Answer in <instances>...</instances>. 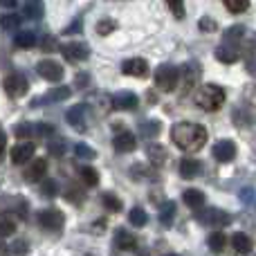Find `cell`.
<instances>
[{"instance_id":"6da1fadb","label":"cell","mask_w":256,"mask_h":256,"mask_svg":"<svg viewBox=\"0 0 256 256\" xmlns=\"http://www.w3.org/2000/svg\"><path fill=\"white\" fill-rule=\"evenodd\" d=\"M171 142L180 150H200L207 144V128L196 122H180L171 128Z\"/></svg>"},{"instance_id":"7a4b0ae2","label":"cell","mask_w":256,"mask_h":256,"mask_svg":"<svg viewBox=\"0 0 256 256\" xmlns=\"http://www.w3.org/2000/svg\"><path fill=\"white\" fill-rule=\"evenodd\" d=\"M194 102L198 104L202 110L214 112V110H218V108L225 104V90H222L220 86H216V84H204V86H200L198 88Z\"/></svg>"},{"instance_id":"3957f363","label":"cell","mask_w":256,"mask_h":256,"mask_svg":"<svg viewBox=\"0 0 256 256\" xmlns=\"http://www.w3.org/2000/svg\"><path fill=\"white\" fill-rule=\"evenodd\" d=\"M178 84H180V70H178L176 66L164 63V66H160L158 70H155V86H158L160 90L173 92V90L178 88Z\"/></svg>"},{"instance_id":"277c9868","label":"cell","mask_w":256,"mask_h":256,"mask_svg":"<svg viewBox=\"0 0 256 256\" xmlns=\"http://www.w3.org/2000/svg\"><path fill=\"white\" fill-rule=\"evenodd\" d=\"M196 220L202 222V225H209V227H225L232 222V216L222 209H216V207H209V209H196Z\"/></svg>"},{"instance_id":"5b68a950","label":"cell","mask_w":256,"mask_h":256,"mask_svg":"<svg viewBox=\"0 0 256 256\" xmlns=\"http://www.w3.org/2000/svg\"><path fill=\"white\" fill-rule=\"evenodd\" d=\"M2 86H4V92L14 99L25 97V92L30 90V81H27L25 74H20V72H12V74H7L4 81H2Z\"/></svg>"},{"instance_id":"8992f818","label":"cell","mask_w":256,"mask_h":256,"mask_svg":"<svg viewBox=\"0 0 256 256\" xmlns=\"http://www.w3.org/2000/svg\"><path fill=\"white\" fill-rule=\"evenodd\" d=\"M61 54L66 61L70 63H79V61H86V58L90 56V48L88 43H84V40H72V43H66L61 45Z\"/></svg>"},{"instance_id":"52a82bcc","label":"cell","mask_w":256,"mask_h":256,"mask_svg":"<svg viewBox=\"0 0 256 256\" xmlns=\"http://www.w3.org/2000/svg\"><path fill=\"white\" fill-rule=\"evenodd\" d=\"M63 222H66V218H63V214L58 209H43L38 214V225L45 232H61Z\"/></svg>"},{"instance_id":"ba28073f","label":"cell","mask_w":256,"mask_h":256,"mask_svg":"<svg viewBox=\"0 0 256 256\" xmlns=\"http://www.w3.org/2000/svg\"><path fill=\"white\" fill-rule=\"evenodd\" d=\"M36 72H38L45 81H50V84H58V81L63 79V66L58 61H52V58L40 61L38 66H36Z\"/></svg>"},{"instance_id":"9c48e42d","label":"cell","mask_w":256,"mask_h":256,"mask_svg":"<svg viewBox=\"0 0 256 256\" xmlns=\"http://www.w3.org/2000/svg\"><path fill=\"white\" fill-rule=\"evenodd\" d=\"M88 106L86 104H76L66 112V122L76 130H86L88 128Z\"/></svg>"},{"instance_id":"30bf717a","label":"cell","mask_w":256,"mask_h":256,"mask_svg":"<svg viewBox=\"0 0 256 256\" xmlns=\"http://www.w3.org/2000/svg\"><path fill=\"white\" fill-rule=\"evenodd\" d=\"M214 158L218 160V162L227 164L232 162V160L236 158V144L232 140H220L214 144Z\"/></svg>"},{"instance_id":"8fae6325","label":"cell","mask_w":256,"mask_h":256,"mask_svg":"<svg viewBox=\"0 0 256 256\" xmlns=\"http://www.w3.org/2000/svg\"><path fill=\"white\" fill-rule=\"evenodd\" d=\"M112 106H115L117 110H135V108L140 106V99H137V94L130 92V90H122V92H117L115 97H112Z\"/></svg>"},{"instance_id":"7c38bea8","label":"cell","mask_w":256,"mask_h":256,"mask_svg":"<svg viewBox=\"0 0 256 256\" xmlns=\"http://www.w3.org/2000/svg\"><path fill=\"white\" fill-rule=\"evenodd\" d=\"M122 72H124L126 76H146L148 74V63L144 61V58H126L124 63H122Z\"/></svg>"},{"instance_id":"4fadbf2b","label":"cell","mask_w":256,"mask_h":256,"mask_svg":"<svg viewBox=\"0 0 256 256\" xmlns=\"http://www.w3.org/2000/svg\"><path fill=\"white\" fill-rule=\"evenodd\" d=\"M112 146H115L117 153H132V150H135V146H137V140H135V135H132V132L122 130V132H117V135H115Z\"/></svg>"},{"instance_id":"5bb4252c","label":"cell","mask_w":256,"mask_h":256,"mask_svg":"<svg viewBox=\"0 0 256 256\" xmlns=\"http://www.w3.org/2000/svg\"><path fill=\"white\" fill-rule=\"evenodd\" d=\"M34 144L32 142H22V144H16L12 148V162L14 164H25L34 158Z\"/></svg>"},{"instance_id":"9a60e30c","label":"cell","mask_w":256,"mask_h":256,"mask_svg":"<svg viewBox=\"0 0 256 256\" xmlns=\"http://www.w3.org/2000/svg\"><path fill=\"white\" fill-rule=\"evenodd\" d=\"M72 90L68 88V86H61V88H54L50 90L48 94H43L40 99H36V102H32V106H43V104H56V102H63V99L70 97Z\"/></svg>"},{"instance_id":"2e32d148","label":"cell","mask_w":256,"mask_h":256,"mask_svg":"<svg viewBox=\"0 0 256 256\" xmlns=\"http://www.w3.org/2000/svg\"><path fill=\"white\" fill-rule=\"evenodd\" d=\"M112 245H115V250H122V252H126V250H135V248H137V238L130 234V232H126V230H117V232H115V240H112Z\"/></svg>"},{"instance_id":"e0dca14e","label":"cell","mask_w":256,"mask_h":256,"mask_svg":"<svg viewBox=\"0 0 256 256\" xmlns=\"http://www.w3.org/2000/svg\"><path fill=\"white\" fill-rule=\"evenodd\" d=\"M200 171H202V164H200L198 160L184 158V160L180 162V176L184 178V180H194V178H198Z\"/></svg>"},{"instance_id":"ac0fdd59","label":"cell","mask_w":256,"mask_h":256,"mask_svg":"<svg viewBox=\"0 0 256 256\" xmlns=\"http://www.w3.org/2000/svg\"><path fill=\"white\" fill-rule=\"evenodd\" d=\"M238 56H240L238 45L225 43V45H220V48L216 50V58L220 63H236V61H238Z\"/></svg>"},{"instance_id":"d6986e66","label":"cell","mask_w":256,"mask_h":256,"mask_svg":"<svg viewBox=\"0 0 256 256\" xmlns=\"http://www.w3.org/2000/svg\"><path fill=\"white\" fill-rule=\"evenodd\" d=\"M45 173H48V162H45V160H34V162L30 164V168L25 171V180L38 182L45 178Z\"/></svg>"},{"instance_id":"ffe728a7","label":"cell","mask_w":256,"mask_h":256,"mask_svg":"<svg viewBox=\"0 0 256 256\" xmlns=\"http://www.w3.org/2000/svg\"><path fill=\"white\" fill-rule=\"evenodd\" d=\"M232 245H234V250L238 254H250L254 250V243L252 238H250L245 232H236L234 236H232Z\"/></svg>"},{"instance_id":"44dd1931","label":"cell","mask_w":256,"mask_h":256,"mask_svg":"<svg viewBox=\"0 0 256 256\" xmlns=\"http://www.w3.org/2000/svg\"><path fill=\"white\" fill-rule=\"evenodd\" d=\"M198 76H200V66L194 61L186 63L180 70V79H184V90H189V86H194L196 81H198Z\"/></svg>"},{"instance_id":"7402d4cb","label":"cell","mask_w":256,"mask_h":256,"mask_svg":"<svg viewBox=\"0 0 256 256\" xmlns=\"http://www.w3.org/2000/svg\"><path fill=\"white\" fill-rule=\"evenodd\" d=\"M182 200H184V204L189 209H200L204 204V194L198 189H186L184 194H182Z\"/></svg>"},{"instance_id":"603a6c76","label":"cell","mask_w":256,"mask_h":256,"mask_svg":"<svg viewBox=\"0 0 256 256\" xmlns=\"http://www.w3.org/2000/svg\"><path fill=\"white\" fill-rule=\"evenodd\" d=\"M16 232V216L9 212L0 214V238H7Z\"/></svg>"},{"instance_id":"cb8c5ba5","label":"cell","mask_w":256,"mask_h":256,"mask_svg":"<svg viewBox=\"0 0 256 256\" xmlns=\"http://www.w3.org/2000/svg\"><path fill=\"white\" fill-rule=\"evenodd\" d=\"M14 43H16V48H20V50H30V48H34L36 45V34L34 32H18L16 34V38H14Z\"/></svg>"},{"instance_id":"d4e9b609","label":"cell","mask_w":256,"mask_h":256,"mask_svg":"<svg viewBox=\"0 0 256 256\" xmlns=\"http://www.w3.org/2000/svg\"><path fill=\"white\" fill-rule=\"evenodd\" d=\"M43 0H27L25 4V16L30 18V20H38V18H43Z\"/></svg>"},{"instance_id":"484cf974","label":"cell","mask_w":256,"mask_h":256,"mask_svg":"<svg viewBox=\"0 0 256 256\" xmlns=\"http://www.w3.org/2000/svg\"><path fill=\"white\" fill-rule=\"evenodd\" d=\"M173 218H176V202H164L162 209H160V222H162V227H171Z\"/></svg>"},{"instance_id":"4316f807","label":"cell","mask_w":256,"mask_h":256,"mask_svg":"<svg viewBox=\"0 0 256 256\" xmlns=\"http://www.w3.org/2000/svg\"><path fill=\"white\" fill-rule=\"evenodd\" d=\"M162 130V124L155 120L150 122H144V124L140 126V137H144V140H150V137H158V132Z\"/></svg>"},{"instance_id":"83f0119b","label":"cell","mask_w":256,"mask_h":256,"mask_svg":"<svg viewBox=\"0 0 256 256\" xmlns=\"http://www.w3.org/2000/svg\"><path fill=\"white\" fill-rule=\"evenodd\" d=\"M243 36H245V25H234V27H230V30L225 32V43H232V45H238L240 40H243Z\"/></svg>"},{"instance_id":"f1b7e54d","label":"cell","mask_w":256,"mask_h":256,"mask_svg":"<svg viewBox=\"0 0 256 256\" xmlns=\"http://www.w3.org/2000/svg\"><path fill=\"white\" fill-rule=\"evenodd\" d=\"M79 178L84 180V184H88V186H97L99 184V173H97V168H92V166H81L79 168Z\"/></svg>"},{"instance_id":"f546056e","label":"cell","mask_w":256,"mask_h":256,"mask_svg":"<svg viewBox=\"0 0 256 256\" xmlns=\"http://www.w3.org/2000/svg\"><path fill=\"white\" fill-rule=\"evenodd\" d=\"M207 245H209L212 252H222L225 245H227V236L222 234V232H214V234L207 238Z\"/></svg>"},{"instance_id":"4dcf8cb0","label":"cell","mask_w":256,"mask_h":256,"mask_svg":"<svg viewBox=\"0 0 256 256\" xmlns=\"http://www.w3.org/2000/svg\"><path fill=\"white\" fill-rule=\"evenodd\" d=\"M128 222H130L132 227H144L146 222H148V216H146V212L142 207H135L128 214Z\"/></svg>"},{"instance_id":"1f68e13d","label":"cell","mask_w":256,"mask_h":256,"mask_svg":"<svg viewBox=\"0 0 256 256\" xmlns=\"http://www.w3.org/2000/svg\"><path fill=\"white\" fill-rule=\"evenodd\" d=\"M148 160L153 166H162L164 160H166V150L164 146H148Z\"/></svg>"},{"instance_id":"d6a6232c","label":"cell","mask_w":256,"mask_h":256,"mask_svg":"<svg viewBox=\"0 0 256 256\" xmlns=\"http://www.w3.org/2000/svg\"><path fill=\"white\" fill-rule=\"evenodd\" d=\"M18 25H20V16H18V14H14V9H12V14H4V16L0 18V27H2L4 32L16 30Z\"/></svg>"},{"instance_id":"836d02e7","label":"cell","mask_w":256,"mask_h":256,"mask_svg":"<svg viewBox=\"0 0 256 256\" xmlns=\"http://www.w3.org/2000/svg\"><path fill=\"white\" fill-rule=\"evenodd\" d=\"M74 155H76V158H84V160H94V158H97V150H94L92 146L79 142V144L74 146Z\"/></svg>"},{"instance_id":"e575fe53","label":"cell","mask_w":256,"mask_h":256,"mask_svg":"<svg viewBox=\"0 0 256 256\" xmlns=\"http://www.w3.org/2000/svg\"><path fill=\"white\" fill-rule=\"evenodd\" d=\"M40 196L43 198H56L58 196V184H56V180H45L43 184H40Z\"/></svg>"},{"instance_id":"d590c367","label":"cell","mask_w":256,"mask_h":256,"mask_svg":"<svg viewBox=\"0 0 256 256\" xmlns=\"http://www.w3.org/2000/svg\"><path fill=\"white\" fill-rule=\"evenodd\" d=\"M222 2L232 14H243L250 7V0H222Z\"/></svg>"},{"instance_id":"8d00e7d4","label":"cell","mask_w":256,"mask_h":256,"mask_svg":"<svg viewBox=\"0 0 256 256\" xmlns=\"http://www.w3.org/2000/svg\"><path fill=\"white\" fill-rule=\"evenodd\" d=\"M48 150L54 158H61L63 150H66V140H50L48 142Z\"/></svg>"},{"instance_id":"74e56055","label":"cell","mask_w":256,"mask_h":256,"mask_svg":"<svg viewBox=\"0 0 256 256\" xmlns=\"http://www.w3.org/2000/svg\"><path fill=\"white\" fill-rule=\"evenodd\" d=\"M102 200H104V204H106L110 212H122V200L117 198V196H112V194H104L102 196Z\"/></svg>"},{"instance_id":"f35d334b","label":"cell","mask_w":256,"mask_h":256,"mask_svg":"<svg viewBox=\"0 0 256 256\" xmlns=\"http://www.w3.org/2000/svg\"><path fill=\"white\" fill-rule=\"evenodd\" d=\"M115 20H110V18H106V20H99V25H97V34L99 36H108V34H112L115 32Z\"/></svg>"},{"instance_id":"ab89813d","label":"cell","mask_w":256,"mask_h":256,"mask_svg":"<svg viewBox=\"0 0 256 256\" xmlns=\"http://www.w3.org/2000/svg\"><path fill=\"white\" fill-rule=\"evenodd\" d=\"M166 4L176 18H184V2L182 0H166Z\"/></svg>"},{"instance_id":"60d3db41","label":"cell","mask_w":256,"mask_h":256,"mask_svg":"<svg viewBox=\"0 0 256 256\" xmlns=\"http://www.w3.org/2000/svg\"><path fill=\"white\" fill-rule=\"evenodd\" d=\"M32 132H34V126L32 124H18L16 128H14V135L16 137H30Z\"/></svg>"},{"instance_id":"b9f144b4","label":"cell","mask_w":256,"mask_h":256,"mask_svg":"<svg viewBox=\"0 0 256 256\" xmlns=\"http://www.w3.org/2000/svg\"><path fill=\"white\" fill-rule=\"evenodd\" d=\"M198 27H200V32H216V20L204 16V18H200Z\"/></svg>"},{"instance_id":"7bdbcfd3","label":"cell","mask_w":256,"mask_h":256,"mask_svg":"<svg viewBox=\"0 0 256 256\" xmlns=\"http://www.w3.org/2000/svg\"><path fill=\"white\" fill-rule=\"evenodd\" d=\"M238 198L243 200L245 204H252V202H254V198H256V194H254V189H252V186H248V189H240Z\"/></svg>"},{"instance_id":"ee69618b","label":"cell","mask_w":256,"mask_h":256,"mask_svg":"<svg viewBox=\"0 0 256 256\" xmlns=\"http://www.w3.org/2000/svg\"><path fill=\"white\" fill-rule=\"evenodd\" d=\"M34 130H36V135H45V137H52L54 135V126L52 124H36Z\"/></svg>"},{"instance_id":"f6af8a7d","label":"cell","mask_w":256,"mask_h":256,"mask_svg":"<svg viewBox=\"0 0 256 256\" xmlns=\"http://www.w3.org/2000/svg\"><path fill=\"white\" fill-rule=\"evenodd\" d=\"M40 48H43L45 52H54V50H56V38H54V36H45Z\"/></svg>"},{"instance_id":"bcb514c9","label":"cell","mask_w":256,"mask_h":256,"mask_svg":"<svg viewBox=\"0 0 256 256\" xmlns=\"http://www.w3.org/2000/svg\"><path fill=\"white\" fill-rule=\"evenodd\" d=\"M9 252H14V254L27 252V243H25V240H16V245H12V248H9Z\"/></svg>"},{"instance_id":"7dc6e473","label":"cell","mask_w":256,"mask_h":256,"mask_svg":"<svg viewBox=\"0 0 256 256\" xmlns=\"http://www.w3.org/2000/svg\"><path fill=\"white\" fill-rule=\"evenodd\" d=\"M4 148H7V135H4V130L0 128V160H2V155H4Z\"/></svg>"},{"instance_id":"c3c4849f","label":"cell","mask_w":256,"mask_h":256,"mask_svg":"<svg viewBox=\"0 0 256 256\" xmlns=\"http://www.w3.org/2000/svg\"><path fill=\"white\" fill-rule=\"evenodd\" d=\"M74 32H81V18H76L70 27H66V34H74Z\"/></svg>"},{"instance_id":"681fc988","label":"cell","mask_w":256,"mask_h":256,"mask_svg":"<svg viewBox=\"0 0 256 256\" xmlns=\"http://www.w3.org/2000/svg\"><path fill=\"white\" fill-rule=\"evenodd\" d=\"M88 74H76V88H86L88 86Z\"/></svg>"},{"instance_id":"f907efd6","label":"cell","mask_w":256,"mask_h":256,"mask_svg":"<svg viewBox=\"0 0 256 256\" xmlns=\"http://www.w3.org/2000/svg\"><path fill=\"white\" fill-rule=\"evenodd\" d=\"M94 232H104L106 230V218H99V220H94V227H92Z\"/></svg>"},{"instance_id":"816d5d0a","label":"cell","mask_w":256,"mask_h":256,"mask_svg":"<svg viewBox=\"0 0 256 256\" xmlns=\"http://www.w3.org/2000/svg\"><path fill=\"white\" fill-rule=\"evenodd\" d=\"M0 7L2 9H14L16 7V0H0Z\"/></svg>"},{"instance_id":"f5cc1de1","label":"cell","mask_w":256,"mask_h":256,"mask_svg":"<svg viewBox=\"0 0 256 256\" xmlns=\"http://www.w3.org/2000/svg\"><path fill=\"white\" fill-rule=\"evenodd\" d=\"M7 252H9V248H4V245L0 243V254H7Z\"/></svg>"}]
</instances>
